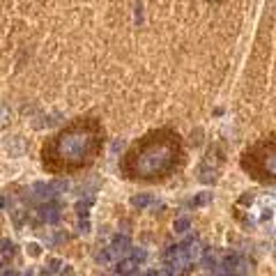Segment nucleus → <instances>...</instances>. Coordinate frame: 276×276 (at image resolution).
Segmentation results:
<instances>
[{
    "instance_id": "20e7f679",
    "label": "nucleus",
    "mask_w": 276,
    "mask_h": 276,
    "mask_svg": "<svg viewBox=\"0 0 276 276\" xmlns=\"http://www.w3.org/2000/svg\"><path fill=\"white\" fill-rule=\"evenodd\" d=\"M152 196H138V198H134V205L136 207H145V205H150V203H152Z\"/></svg>"
},
{
    "instance_id": "f257e3e1",
    "label": "nucleus",
    "mask_w": 276,
    "mask_h": 276,
    "mask_svg": "<svg viewBox=\"0 0 276 276\" xmlns=\"http://www.w3.org/2000/svg\"><path fill=\"white\" fill-rule=\"evenodd\" d=\"M104 145V129L99 120L86 118V120L71 122L69 127L55 134L44 145L42 161L44 168L51 172H76L83 171L95 161Z\"/></svg>"
},
{
    "instance_id": "7ed1b4c3",
    "label": "nucleus",
    "mask_w": 276,
    "mask_h": 276,
    "mask_svg": "<svg viewBox=\"0 0 276 276\" xmlns=\"http://www.w3.org/2000/svg\"><path fill=\"white\" fill-rule=\"evenodd\" d=\"M242 166L262 182H276V134L262 138L244 152Z\"/></svg>"
},
{
    "instance_id": "39448f33",
    "label": "nucleus",
    "mask_w": 276,
    "mask_h": 276,
    "mask_svg": "<svg viewBox=\"0 0 276 276\" xmlns=\"http://www.w3.org/2000/svg\"><path fill=\"white\" fill-rule=\"evenodd\" d=\"M187 225H189V221H187V219H180V221L175 224V228H180V233H182V228H187Z\"/></svg>"
},
{
    "instance_id": "f03ea898",
    "label": "nucleus",
    "mask_w": 276,
    "mask_h": 276,
    "mask_svg": "<svg viewBox=\"0 0 276 276\" xmlns=\"http://www.w3.org/2000/svg\"><path fill=\"white\" fill-rule=\"evenodd\" d=\"M182 159L180 136L172 129H156L143 136L124 155L122 171L131 180L156 182L168 177Z\"/></svg>"
}]
</instances>
